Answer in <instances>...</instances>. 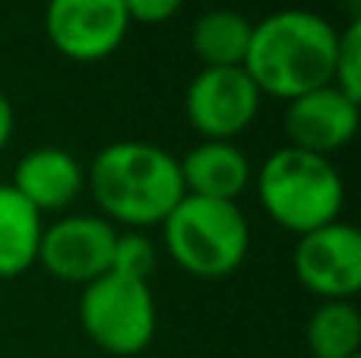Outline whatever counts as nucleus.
Returning a JSON list of instances; mask_svg holds the SVG:
<instances>
[{"label":"nucleus","instance_id":"nucleus-1","mask_svg":"<svg viewBox=\"0 0 361 358\" xmlns=\"http://www.w3.org/2000/svg\"><path fill=\"white\" fill-rule=\"evenodd\" d=\"M86 190L102 219L127 232L162 226L184 197L178 156L146 140L102 146L86 168Z\"/></svg>","mask_w":361,"mask_h":358},{"label":"nucleus","instance_id":"nucleus-2","mask_svg":"<svg viewBox=\"0 0 361 358\" xmlns=\"http://www.w3.org/2000/svg\"><path fill=\"white\" fill-rule=\"evenodd\" d=\"M339 29L311 10H276L254 23L241 67L263 99L292 101L333 82Z\"/></svg>","mask_w":361,"mask_h":358},{"label":"nucleus","instance_id":"nucleus-3","mask_svg":"<svg viewBox=\"0 0 361 358\" xmlns=\"http://www.w3.org/2000/svg\"><path fill=\"white\" fill-rule=\"evenodd\" d=\"M257 197L267 216L292 235H307L339 219L345 184L333 159L282 146L257 171Z\"/></svg>","mask_w":361,"mask_h":358},{"label":"nucleus","instance_id":"nucleus-4","mask_svg":"<svg viewBox=\"0 0 361 358\" xmlns=\"http://www.w3.org/2000/svg\"><path fill=\"white\" fill-rule=\"evenodd\" d=\"M171 264L197 279H225L247 260L250 226L238 203L184 194L162 222Z\"/></svg>","mask_w":361,"mask_h":358},{"label":"nucleus","instance_id":"nucleus-5","mask_svg":"<svg viewBox=\"0 0 361 358\" xmlns=\"http://www.w3.org/2000/svg\"><path fill=\"white\" fill-rule=\"evenodd\" d=\"M156 295L143 279L105 273L80 292V327L95 349L114 358H133L156 340Z\"/></svg>","mask_w":361,"mask_h":358},{"label":"nucleus","instance_id":"nucleus-6","mask_svg":"<svg viewBox=\"0 0 361 358\" xmlns=\"http://www.w3.org/2000/svg\"><path fill=\"white\" fill-rule=\"evenodd\" d=\"M263 105L244 67H203L184 92V114L203 140H231L250 130Z\"/></svg>","mask_w":361,"mask_h":358},{"label":"nucleus","instance_id":"nucleus-7","mask_svg":"<svg viewBox=\"0 0 361 358\" xmlns=\"http://www.w3.org/2000/svg\"><path fill=\"white\" fill-rule=\"evenodd\" d=\"M118 232L99 213H70L44 226L38 266L67 285H89L111 273Z\"/></svg>","mask_w":361,"mask_h":358},{"label":"nucleus","instance_id":"nucleus-8","mask_svg":"<svg viewBox=\"0 0 361 358\" xmlns=\"http://www.w3.org/2000/svg\"><path fill=\"white\" fill-rule=\"evenodd\" d=\"M130 32L124 0H48L44 35L73 63L108 61Z\"/></svg>","mask_w":361,"mask_h":358},{"label":"nucleus","instance_id":"nucleus-9","mask_svg":"<svg viewBox=\"0 0 361 358\" xmlns=\"http://www.w3.org/2000/svg\"><path fill=\"white\" fill-rule=\"evenodd\" d=\"M295 276L320 302H352L361 292V235L352 222H330L301 235L295 245Z\"/></svg>","mask_w":361,"mask_h":358},{"label":"nucleus","instance_id":"nucleus-10","mask_svg":"<svg viewBox=\"0 0 361 358\" xmlns=\"http://www.w3.org/2000/svg\"><path fill=\"white\" fill-rule=\"evenodd\" d=\"M358 124L361 101L339 92L333 82L286 101V114H282V130L288 137V146L326 159H333V152L355 140Z\"/></svg>","mask_w":361,"mask_h":358},{"label":"nucleus","instance_id":"nucleus-11","mask_svg":"<svg viewBox=\"0 0 361 358\" xmlns=\"http://www.w3.org/2000/svg\"><path fill=\"white\" fill-rule=\"evenodd\" d=\"M13 190L38 213H67L86 190V168L70 149L38 146L13 168Z\"/></svg>","mask_w":361,"mask_h":358},{"label":"nucleus","instance_id":"nucleus-12","mask_svg":"<svg viewBox=\"0 0 361 358\" xmlns=\"http://www.w3.org/2000/svg\"><path fill=\"white\" fill-rule=\"evenodd\" d=\"M178 165L184 194L206 200L235 203L254 181L247 152L231 140H200L190 152H184V159H178Z\"/></svg>","mask_w":361,"mask_h":358},{"label":"nucleus","instance_id":"nucleus-13","mask_svg":"<svg viewBox=\"0 0 361 358\" xmlns=\"http://www.w3.org/2000/svg\"><path fill=\"white\" fill-rule=\"evenodd\" d=\"M44 216L10 184H0V279H16L38 264Z\"/></svg>","mask_w":361,"mask_h":358},{"label":"nucleus","instance_id":"nucleus-14","mask_svg":"<svg viewBox=\"0 0 361 358\" xmlns=\"http://www.w3.org/2000/svg\"><path fill=\"white\" fill-rule=\"evenodd\" d=\"M250 23L244 13L235 10H209L193 23L190 48L203 67H241L250 48Z\"/></svg>","mask_w":361,"mask_h":358},{"label":"nucleus","instance_id":"nucleus-15","mask_svg":"<svg viewBox=\"0 0 361 358\" xmlns=\"http://www.w3.org/2000/svg\"><path fill=\"white\" fill-rule=\"evenodd\" d=\"M305 336L314 358H355L361 355V311L352 302H320Z\"/></svg>","mask_w":361,"mask_h":358},{"label":"nucleus","instance_id":"nucleus-16","mask_svg":"<svg viewBox=\"0 0 361 358\" xmlns=\"http://www.w3.org/2000/svg\"><path fill=\"white\" fill-rule=\"evenodd\" d=\"M111 273L149 283L152 273H156V245L149 241V235L146 232H118Z\"/></svg>","mask_w":361,"mask_h":358},{"label":"nucleus","instance_id":"nucleus-17","mask_svg":"<svg viewBox=\"0 0 361 358\" xmlns=\"http://www.w3.org/2000/svg\"><path fill=\"white\" fill-rule=\"evenodd\" d=\"M333 86L349 99L361 101V19L355 16L336 42V63H333Z\"/></svg>","mask_w":361,"mask_h":358},{"label":"nucleus","instance_id":"nucleus-18","mask_svg":"<svg viewBox=\"0 0 361 358\" xmlns=\"http://www.w3.org/2000/svg\"><path fill=\"white\" fill-rule=\"evenodd\" d=\"M124 6L127 16H130V25H162L178 16L184 0H124Z\"/></svg>","mask_w":361,"mask_h":358},{"label":"nucleus","instance_id":"nucleus-19","mask_svg":"<svg viewBox=\"0 0 361 358\" xmlns=\"http://www.w3.org/2000/svg\"><path fill=\"white\" fill-rule=\"evenodd\" d=\"M13 130H16V111H13V101L0 92V152L10 146Z\"/></svg>","mask_w":361,"mask_h":358},{"label":"nucleus","instance_id":"nucleus-20","mask_svg":"<svg viewBox=\"0 0 361 358\" xmlns=\"http://www.w3.org/2000/svg\"><path fill=\"white\" fill-rule=\"evenodd\" d=\"M355 358H361V355H355Z\"/></svg>","mask_w":361,"mask_h":358}]
</instances>
